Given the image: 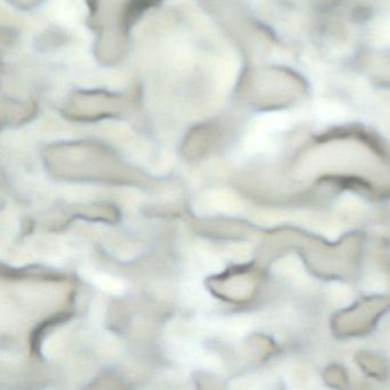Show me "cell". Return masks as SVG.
<instances>
[{"label":"cell","instance_id":"cell-1","mask_svg":"<svg viewBox=\"0 0 390 390\" xmlns=\"http://www.w3.org/2000/svg\"><path fill=\"white\" fill-rule=\"evenodd\" d=\"M157 0H91L94 17L102 28L112 30L122 38L123 33L132 22Z\"/></svg>","mask_w":390,"mask_h":390}]
</instances>
